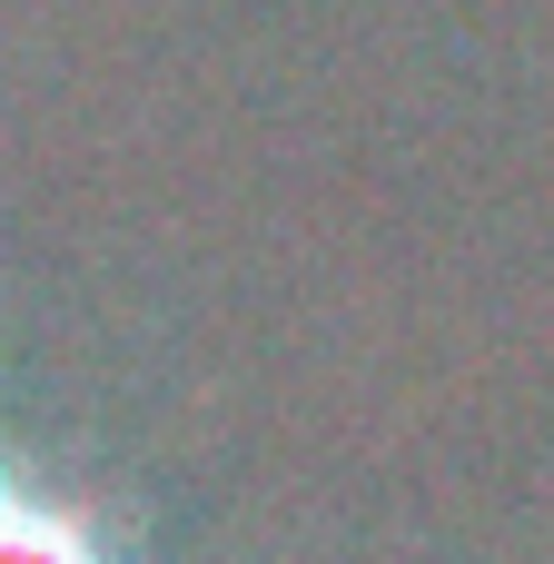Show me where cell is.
Returning <instances> with one entry per match:
<instances>
[{"label":"cell","mask_w":554,"mask_h":564,"mask_svg":"<svg viewBox=\"0 0 554 564\" xmlns=\"http://www.w3.org/2000/svg\"><path fill=\"white\" fill-rule=\"evenodd\" d=\"M0 564H129V555L89 496L50 486L30 456H0Z\"/></svg>","instance_id":"cell-1"}]
</instances>
